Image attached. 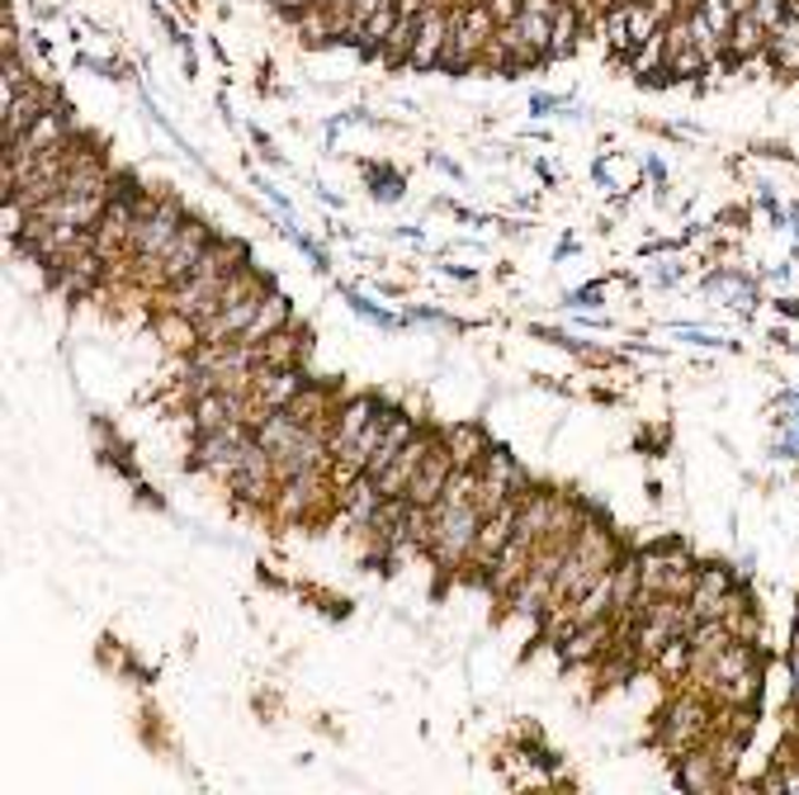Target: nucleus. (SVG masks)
I'll list each match as a JSON object with an SVG mask.
<instances>
[{"label":"nucleus","instance_id":"1","mask_svg":"<svg viewBox=\"0 0 799 795\" xmlns=\"http://www.w3.org/2000/svg\"><path fill=\"white\" fill-rule=\"evenodd\" d=\"M478 530H483V511L478 502H450L440 498L431 507V536H426V559L436 563V573H464L473 569V550H478Z\"/></svg>","mask_w":799,"mask_h":795},{"label":"nucleus","instance_id":"2","mask_svg":"<svg viewBox=\"0 0 799 795\" xmlns=\"http://www.w3.org/2000/svg\"><path fill=\"white\" fill-rule=\"evenodd\" d=\"M715 715L719 705L709 701L700 686H686V692L672 696L663 711H658V724H653V744H658L667 757H682L690 748L709 744V734H715Z\"/></svg>","mask_w":799,"mask_h":795},{"label":"nucleus","instance_id":"3","mask_svg":"<svg viewBox=\"0 0 799 795\" xmlns=\"http://www.w3.org/2000/svg\"><path fill=\"white\" fill-rule=\"evenodd\" d=\"M341 507V488L331 483V473H298V479H279L270 498V517L279 526H308L322 521Z\"/></svg>","mask_w":799,"mask_h":795},{"label":"nucleus","instance_id":"4","mask_svg":"<svg viewBox=\"0 0 799 795\" xmlns=\"http://www.w3.org/2000/svg\"><path fill=\"white\" fill-rule=\"evenodd\" d=\"M252 427L246 421H227V427H213V431H194V446H189V459L185 469L204 473L213 483H233V473L242 469V455L252 446Z\"/></svg>","mask_w":799,"mask_h":795},{"label":"nucleus","instance_id":"5","mask_svg":"<svg viewBox=\"0 0 799 795\" xmlns=\"http://www.w3.org/2000/svg\"><path fill=\"white\" fill-rule=\"evenodd\" d=\"M696 573L700 569L682 540H663L638 554V578H644L648 597H677V602H686L690 588H696Z\"/></svg>","mask_w":799,"mask_h":795},{"label":"nucleus","instance_id":"6","mask_svg":"<svg viewBox=\"0 0 799 795\" xmlns=\"http://www.w3.org/2000/svg\"><path fill=\"white\" fill-rule=\"evenodd\" d=\"M492 39H496V14L488 10V0H459L440 67H473V62H483Z\"/></svg>","mask_w":799,"mask_h":795},{"label":"nucleus","instance_id":"7","mask_svg":"<svg viewBox=\"0 0 799 795\" xmlns=\"http://www.w3.org/2000/svg\"><path fill=\"white\" fill-rule=\"evenodd\" d=\"M185 227V214L175 200H142L133 223V261L137 265H162V256L175 246Z\"/></svg>","mask_w":799,"mask_h":795},{"label":"nucleus","instance_id":"8","mask_svg":"<svg viewBox=\"0 0 799 795\" xmlns=\"http://www.w3.org/2000/svg\"><path fill=\"white\" fill-rule=\"evenodd\" d=\"M379 408H383L379 394H350V398H341V408H336V417H331V431H327L331 459H341V455L355 450V440L369 431V421L379 417Z\"/></svg>","mask_w":799,"mask_h":795},{"label":"nucleus","instance_id":"9","mask_svg":"<svg viewBox=\"0 0 799 795\" xmlns=\"http://www.w3.org/2000/svg\"><path fill=\"white\" fill-rule=\"evenodd\" d=\"M734 569H724V563H705L696 573V588H690L686 607L696 621H724L729 615V597H734Z\"/></svg>","mask_w":799,"mask_h":795},{"label":"nucleus","instance_id":"10","mask_svg":"<svg viewBox=\"0 0 799 795\" xmlns=\"http://www.w3.org/2000/svg\"><path fill=\"white\" fill-rule=\"evenodd\" d=\"M304 388H308L304 365H256L252 369V398L260 408H289Z\"/></svg>","mask_w":799,"mask_h":795},{"label":"nucleus","instance_id":"11","mask_svg":"<svg viewBox=\"0 0 799 795\" xmlns=\"http://www.w3.org/2000/svg\"><path fill=\"white\" fill-rule=\"evenodd\" d=\"M450 473H454V459H450V450H445V436L436 431L431 450H426L421 469L412 473V483H407L402 498H407V502H421V507H436L440 492H445V483H450Z\"/></svg>","mask_w":799,"mask_h":795},{"label":"nucleus","instance_id":"12","mask_svg":"<svg viewBox=\"0 0 799 795\" xmlns=\"http://www.w3.org/2000/svg\"><path fill=\"white\" fill-rule=\"evenodd\" d=\"M213 246V237H208V227L199 223V218H185V227H181V237H175V246L162 256V285L171 289V285H181L185 275H194V265L204 261V252Z\"/></svg>","mask_w":799,"mask_h":795},{"label":"nucleus","instance_id":"13","mask_svg":"<svg viewBox=\"0 0 799 795\" xmlns=\"http://www.w3.org/2000/svg\"><path fill=\"white\" fill-rule=\"evenodd\" d=\"M450 20L454 10H445V0H431L417 20V43H412V67H440L450 43Z\"/></svg>","mask_w":799,"mask_h":795},{"label":"nucleus","instance_id":"14","mask_svg":"<svg viewBox=\"0 0 799 795\" xmlns=\"http://www.w3.org/2000/svg\"><path fill=\"white\" fill-rule=\"evenodd\" d=\"M52 104H58V100H52V85H43V81L24 85V91H14V95L6 100V147L20 143V137L52 110Z\"/></svg>","mask_w":799,"mask_h":795},{"label":"nucleus","instance_id":"15","mask_svg":"<svg viewBox=\"0 0 799 795\" xmlns=\"http://www.w3.org/2000/svg\"><path fill=\"white\" fill-rule=\"evenodd\" d=\"M724 782H729V767L719 763V753L709 744L677 757V786L682 791H719Z\"/></svg>","mask_w":799,"mask_h":795},{"label":"nucleus","instance_id":"16","mask_svg":"<svg viewBox=\"0 0 799 795\" xmlns=\"http://www.w3.org/2000/svg\"><path fill=\"white\" fill-rule=\"evenodd\" d=\"M611 644H615V615H601V621H587L567 634L559 653H563V663H601V653Z\"/></svg>","mask_w":799,"mask_h":795},{"label":"nucleus","instance_id":"17","mask_svg":"<svg viewBox=\"0 0 799 795\" xmlns=\"http://www.w3.org/2000/svg\"><path fill=\"white\" fill-rule=\"evenodd\" d=\"M431 440H436V431H417L407 446L398 450V459L388 465L379 479H375V488L383 492V498H402L407 492V483H412V473L421 469V459H426V450H431Z\"/></svg>","mask_w":799,"mask_h":795},{"label":"nucleus","instance_id":"18","mask_svg":"<svg viewBox=\"0 0 799 795\" xmlns=\"http://www.w3.org/2000/svg\"><path fill=\"white\" fill-rule=\"evenodd\" d=\"M336 408H341V394H336V388H327V384H313V379H308L304 394L289 402V412L304 421V427H313V431H331Z\"/></svg>","mask_w":799,"mask_h":795},{"label":"nucleus","instance_id":"19","mask_svg":"<svg viewBox=\"0 0 799 795\" xmlns=\"http://www.w3.org/2000/svg\"><path fill=\"white\" fill-rule=\"evenodd\" d=\"M478 473H483V479H492V483H502L511 498H525V492H530V473L516 465V455H511L506 446H488Z\"/></svg>","mask_w":799,"mask_h":795},{"label":"nucleus","instance_id":"20","mask_svg":"<svg viewBox=\"0 0 799 795\" xmlns=\"http://www.w3.org/2000/svg\"><path fill=\"white\" fill-rule=\"evenodd\" d=\"M440 436H445V450L454 459V469H478V465H483V455H488V446H492V440L483 436V427H473V421L445 427Z\"/></svg>","mask_w":799,"mask_h":795},{"label":"nucleus","instance_id":"21","mask_svg":"<svg viewBox=\"0 0 799 795\" xmlns=\"http://www.w3.org/2000/svg\"><path fill=\"white\" fill-rule=\"evenodd\" d=\"M313 350V337L304 327H284V332H275L270 342H260L256 346V356H260V365H304V356Z\"/></svg>","mask_w":799,"mask_h":795},{"label":"nucleus","instance_id":"22","mask_svg":"<svg viewBox=\"0 0 799 795\" xmlns=\"http://www.w3.org/2000/svg\"><path fill=\"white\" fill-rule=\"evenodd\" d=\"M767 62L776 67L780 77H795L799 72V20L795 14H786V20H780L771 33H767Z\"/></svg>","mask_w":799,"mask_h":795},{"label":"nucleus","instance_id":"23","mask_svg":"<svg viewBox=\"0 0 799 795\" xmlns=\"http://www.w3.org/2000/svg\"><path fill=\"white\" fill-rule=\"evenodd\" d=\"M289 323H294V317H289V298H284V294H265V298H260L256 323L246 327V337H242V342H246V346H260V342H270L275 332H284Z\"/></svg>","mask_w":799,"mask_h":795},{"label":"nucleus","instance_id":"24","mask_svg":"<svg viewBox=\"0 0 799 795\" xmlns=\"http://www.w3.org/2000/svg\"><path fill=\"white\" fill-rule=\"evenodd\" d=\"M761 48H767V29H761V24L752 20V14L742 10L738 20H734V29H729V43H724V52L742 62V58H757Z\"/></svg>","mask_w":799,"mask_h":795},{"label":"nucleus","instance_id":"25","mask_svg":"<svg viewBox=\"0 0 799 795\" xmlns=\"http://www.w3.org/2000/svg\"><path fill=\"white\" fill-rule=\"evenodd\" d=\"M696 10L705 14V24L715 29L724 43H729V29H734V20H738V10L729 6V0H696Z\"/></svg>","mask_w":799,"mask_h":795},{"label":"nucleus","instance_id":"26","mask_svg":"<svg viewBox=\"0 0 799 795\" xmlns=\"http://www.w3.org/2000/svg\"><path fill=\"white\" fill-rule=\"evenodd\" d=\"M346 304H350L355 313H360L365 323H375V327H383V332H393V327H402V323H407V317H393L388 308H375L365 294H355V289H346Z\"/></svg>","mask_w":799,"mask_h":795},{"label":"nucleus","instance_id":"27","mask_svg":"<svg viewBox=\"0 0 799 795\" xmlns=\"http://www.w3.org/2000/svg\"><path fill=\"white\" fill-rule=\"evenodd\" d=\"M573 33H577V20H573V10L563 6V10H559V20H554V39H549V58H567V52L577 48Z\"/></svg>","mask_w":799,"mask_h":795},{"label":"nucleus","instance_id":"28","mask_svg":"<svg viewBox=\"0 0 799 795\" xmlns=\"http://www.w3.org/2000/svg\"><path fill=\"white\" fill-rule=\"evenodd\" d=\"M748 14H752V20H757L761 29L771 33V29H776V24L790 14V0H752V10H748Z\"/></svg>","mask_w":799,"mask_h":795},{"label":"nucleus","instance_id":"29","mask_svg":"<svg viewBox=\"0 0 799 795\" xmlns=\"http://www.w3.org/2000/svg\"><path fill=\"white\" fill-rule=\"evenodd\" d=\"M771 455L776 459H799V417L776 427V440H771Z\"/></svg>","mask_w":799,"mask_h":795},{"label":"nucleus","instance_id":"30","mask_svg":"<svg viewBox=\"0 0 799 795\" xmlns=\"http://www.w3.org/2000/svg\"><path fill=\"white\" fill-rule=\"evenodd\" d=\"M567 308H582V313H596V308H606L611 298H606V285H587V289H573L563 298Z\"/></svg>","mask_w":799,"mask_h":795},{"label":"nucleus","instance_id":"31","mask_svg":"<svg viewBox=\"0 0 799 795\" xmlns=\"http://www.w3.org/2000/svg\"><path fill=\"white\" fill-rule=\"evenodd\" d=\"M677 337H682V342H690V346H729V350H738L734 342L715 337V332H700V327H677Z\"/></svg>","mask_w":799,"mask_h":795},{"label":"nucleus","instance_id":"32","mask_svg":"<svg viewBox=\"0 0 799 795\" xmlns=\"http://www.w3.org/2000/svg\"><path fill=\"white\" fill-rule=\"evenodd\" d=\"M375 200H383V204L402 200V181H398V175H379V181H375Z\"/></svg>","mask_w":799,"mask_h":795},{"label":"nucleus","instance_id":"33","mask_svg":"<svg viewBox=\"0 0 799 795\" xmlns=\"http://www.w3.org/2000/svg\"><path fill=\"white\" fill-rule=\"evenodd\" d=\"M379 6H383V0H350V24H355V33L369 24V14H375Z\"/></svg>","mask_w":799,"mask_h":795},{"label":"nucleus","instance_id":"34","mask_svg":"<svg viewBox=\"0 0 799 795\" xmlns=\"http://www.w3.org/2000/svg\"><path fill=\"white\" fill-rule=\"evenodd\" d=\"M521 6H525V0H488V10L496 14V24H511L521 14Z\"/></svg>","mask_w":799,"mask_h":795},{"label":"nucleus","instance_id":"35","mask_svg":"<svg viewBox=\"0 0 799 795\" xmlns=\"http://www.w3.org/2000/svg\"><path fill=\"white\" fill-rule=\"evenodd\" d=\"M786 667H790V696L799 701V649L786 653Z\"/></svg>","mask_w":799,"mask_h":795},{"label":"nucleus","instance_id":"36","mask_svg":"<svg viewBox=\"0 0 799 795\" xmlns=\"http://www.w3.org/2000/svg\"><path fill=\"white\" fill-rule=\"evenodd\" d=\"M559 104H563L559 95H535L530 100V114H549V110H559Z\"/></svg>","mask_w":799,"mask_h":795},{"label":"nucleus","instance_id":"37","mask_svg":"<svg viewBox=\"0 0 799 795\" xmlns=\"http://www.w3.org/2000/svg\"><path fill=\"white\" fill-rule=\"evenodd\" d=\"M393 6H398V14H421L431 0H393Z\"/></svg>","mask_w":799,"mask_h":795},{"label":"nucleus","instance_id":"38","mask_svg":"<svg viewBox=\"0 0 799 795\" xmlns=\"http://www.w3.org/2000/svg\"><path fill=\"white\" fill-rule=\"evenodd\" d=\"M648 175H653V181H658V185L667 181V171H663V162H658V156H648Z\"/></svg>","mask_w":799,"mask_h":795},{"label":"nucleus","instance_id":"39","mask_svg":"<svg viewBox=\"0 0 799 795\" xmlns=\"http://www.w3.org/2000/svg\"><path fill=\"white\" fill-rule=\"evenodd\" d=\"M776 304H780V313H786V317H799V298H776Z\"/></svg>","mask_w":799,"mask_h":795},{"label":"nucleus","instance_id":"40","mask_svg":"<svg viewBox=\"0 0 799 795\" xmlns=\"http://www.w3.org/2000/svg\"><path fill=\"white\" fill-rule=\"evenodd\" d=\"M790 649H799V602H795V625H790Z\"/></svg>","mask_w":799,"mask_h":795},{"label":"nucleus","instance_id":"41","mask_svg":"<svg viewBox=\"0 0 799 795\" xmlns=\"http://www.w3.org/2000/svg\"><path fill=\"white\" fill-rule=\"evenodd\" d=\"M729 6H734V10L742 14V10H752V0H729Z\"/></svg>","mask_w":799,"mask_h":795}]
</instances>
